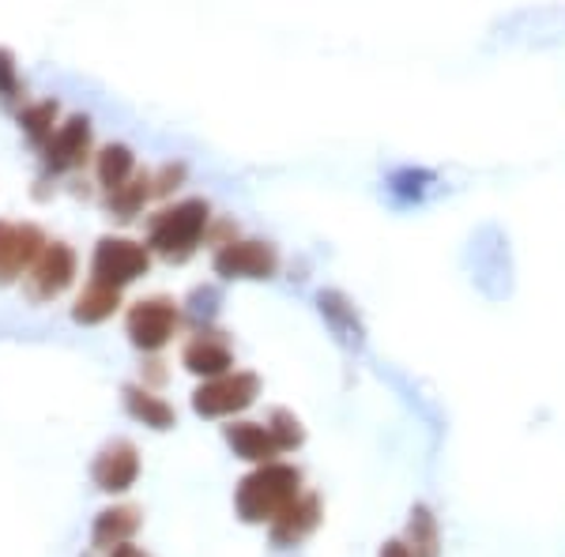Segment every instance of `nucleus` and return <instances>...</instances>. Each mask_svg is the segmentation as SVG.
Returning <instances> with one entry per match:
<instances>
[{
    "instance_id": "obj_21",
    "label": "nucleus",
    "mask_w": 565,
    "mask_h": 557,
    "mask_svg": "<svg viewBox=\"0 0 565 557\" xmlns=\"http://www.w3.org/2000/svg\"><path fill=\"white\" fill-rule=\"evenodd\" d=\"M268 429L279 441V449H295V444H302V426H298V418L290 415V410H276Z\"/></svg>"
},
{
    "instance_id": "obj_24",
    "label": "nucleus",
    "mask_w": 565,
    "mask_h": 557,
    "mask_svg": "<svg viewBox=\"0 0 565 557\" xmlns=\"http://www.w3.org/2000/svg\"><path fill=\"white\" fill-rule=\"evenodd\" d=\"M381 557H412V550H407L404 543H385V550H381Z\"/></svg>"
},
{
    "instance_id": "obj_16",
    "label": "nucleus",
    "mask_w": 565,
    "mask_h": 557,
    "mask_svg": "<svg viewBox=\"0 0 565 557\" xmlns=\"http://www.w3.org/2000/svg\"><path fill=\"white\" fill-rule=\"evenodd\" d=\"M125 404H129L132 418H140L143 426H151V429H170V426H174V407L162 404V399L151 396V392L125 388Z\"/></svg>"
},
{
    "instance_id": "obj_8",
    "label": "nucleus",
    "mask_w": 565,
    "mask_h": 557,
    "mask_svg": "<svg viewBox=\"0 0 565 557\" xmlns=\"http://www.w3.org/2000/svg\"><path fill=\"white\" fill-rule=\"evenodd\" d=\"M90 474H95L98 490H106V493L129 490L132 482H136V474H140V460H136V449H132L129 441L109 444V449L95 460V471H90Z\"/></svg>"
},
{
    "instance_id": "obj_25",
    "label": "nucleus",
    "mask_w": 565,
    "mask_h": 557,
    "mask_svg": "<svg viewBox=\"0 0 565 557\" xmlns=\"http://www.w3.org/2000/svg\"><path fill=\"white\" fill-rule=\"evenodd\" d=\"M109 557H148V554H143V550H140V546L125 543V546H117V550H114V554H109Z\"/></svg>"
},
{
    "instance_id": "obj_11",
    "label": "nucleus",
    "mask_w": 565,
    "mask_h": 557,
    "mask_svg": "<svg viewBox=\"0 0 565 557\" xmlns=\"http://www.w3.org/2000/svg\"><path fill=\"white\" fill-rule=\"evenodd\" d=\"M226 441L234 444V452L242 460H253V463H271L279 452V441L271 437L268 426H257V422H238L226 429Z\"/></svg>"
},
{
    "instance_id": "obj_2",
    "label": "nucleus",
    "mask_w": 565,
    "mask_h": 557,
    "mask_svg": "<svg viewBox=\"0 0 565 557\" xmlns=\"http://www.w3.org/2000/svg\"><path fill=\"white\" fill-rule=\"evenodd\" d=\"M207 226V204L204 200H185V204L170 207L151 223V249H159L162 257H189L193 245L200 242Z\"/></svg>"
},
{
    "instance_id": "obj_20",
    "label": "nucleus",
    "mask_w": 565,
    "mask_h": 557,
    "mask_svg": "<svg viewBox=\"0 0 565 557\" xmlns=\"http://www.w3.org/2000/svg\"><path fill=\"white\" fill-rule=\"evenodd\" d=\"M53 117H57V103H39V106L23 109L20 125L26 129V136H31V140H45V136H50Z\"/></svg>"
},
{
    "instance_id": "obj_14",
    "label": "nucleus",
    "mask_w": 565,
    "mask_h": 557,
    "mask_svg": "<svg viewBox=\"0 0 565 557\" xmlns=\"http://www.w3.org/2000/svg\"><path fill=\"white\" fill-rule=\"evenodd\" d=\"M234 365L231 351L215 340H196L185 346V369L204 373V377H223L226 369Z\"/></svg>"
},
{
    "instance_id": "obj_6",
    "label": "nucleus",
    "mask_w": 565,
    "mask_h": 557,
    "mask_svg": "<svg viewBox=\"0 0 565 557\" xmlns=\"http://www.w3.org/2000/svg\"><path fill=\"white\" fill-rule=\"evenodd\" d=\"M174 324H178V309H174V301H167V298L140 301V306L129 313V335L136 346H143V351L167 346V340L174 335Z\"/></svg>"
},
{
    "instance_id": "obj_15",
    "label": "nucleus",
    "mask_w": 565,
    "mask_h": 557,
    "mask_svg": "<svg viewBox=\"0 0 565 557\" xmlns=\"http://www.w3.org/2000/svg\"><path fill=\"white\" fill-rule=\"evenodd\" d=\"M42 253H45V242H42L39 226H15V234H12V253H8L4 276H0V279L20 276L26 264H39Z\"/></svg>"
},
{
    "instance_id": "obj_5",
    "label": "nucleus",
    "mask_w": 565,
    "mask_h": 557,
    "mask_svg": "<svg viewBox=\"0 0 565 557\" xmlns=\"http://www.w3.org/2000/svg\"><path fill=\"white\" fill-rule=\"evenodd\" d=\"M279 257L264 242H231L215 253V271L226 279H271Z\"/></svg>"
},
{
    "instance_id": "obj_3",
    "label": "nucleus",
    "mask_w": 565,
    "mask_h": 557,
    "mask_svg": "<svg viewBox=\"0 0 565 557\" xmlns=\"http://www.w3.org/2000/svg\"><path fill=\"white\" fill-rule=\"evenodd\" d=\"M148 264L151 257L143 245L129 242V237H103L95 249V282L121 290L125 282L140 279L148 271Z\"/></svg>"
},
{
    "instance_id": "obj_17",
    "label": "nucleus",
    "mask_w": 565,
    "mask_h": 557,
    "mask_svg": "<svg viewBox=\"0 0 565 557\" xmlns=\"http://www.w3.org/2000/svg\"><path fill=\"white\" fill-rule=\"evenodd\" d=\"M132 173V151L125 148V143H109V148L98 154V181L109 189V193H117V189L129 181Z\"/></svg>"
},
{
    "instance_id": "obj_22",
    "label": "nucleus",
    "mask_w": 565,
    "mask_h": 557,
    "mask_svg": "<svg viewBox=\"0 0 565 557\" xmlns=\"http://www.w3.org/2000/svg\"><path fill=\"white\" fill-rule=\"evenodd\" d=\"M15 90V65H12V53L0 50V95H12Z\"/></svg>"
},
{
    "instance_id": "obj_12",
    "label": "nucleus",
    "mask_w": 565,
    "mask_h": 557,
    "mask_svg": "<svg viewBox=\"0 0 565 557\" xmlns=\"http://www.w3.org/2000/svg\"><path fill=\"white\" fill-rule=\"evenodd\" d=\"M140 527V513L136 508H106L95 519V546L103 550H117V546L129 543V535Z\"/></svg>"
},
{
    "instance_id": "obj_7",
    "label": "nucleus",
    "mask_w": 565,
    "mask_h": 557,
    "mask_svg": "<svg viewBox=\"0 0 565 557\" xmlns=\"http://www.w3.org/2000/svg\"><path fill=\"white\" fill-rule=\"evenodd\" d=\"M72 276H76V253H72L68 245H45V253L31 271L34 294L39 298L61 294V290H68Z\"/></svg>"
},
{
    "instance_id": "obj_23",
    "label": "nucleus",
    "mask_w": 565,
    "mask_h": 557,
    "mask_svg": "<svg viewBox=\"0 0 565 557\" xmlns=\"http://www.w3.org/2000/svg\"><path fill=\"white\" fill-rule=\"evenodd\" d=\"M12 234H15V226H4V223H0V276H4L8 253H12Z\"/></svg>"
},
{
    "instance_id": "obj_13",
    "label": "nucleus",
    "mask_w": 565,
    "mask_h": 557,
    "mask_svg": "<svg viewBox=\"0 0 565 557\" xmlns=\"http://www.w3.org/2000/svg\"><path fill=\"white\" fill-rule=\"evenodd\" d=\"M117 306H121V290L90 282L84 290V298L76 301V309H72V317H76L79 324H98V321H106V317H114Z\"/></svg>"
},
{
    "instance_id": "obj_19",
    "label": "nucleus",
    "mask_w": 565,
    "mask_h": 557,
    "mask_svg": "<svg viewBox=\"0 0 565 557\" xmlns=\"http://www.w3.org/2000/svg\"><path fill=\"white\" fill-rule=\"evenodd\" d=\"M148 185H151V178H136L132 185H121L117 193H109V204L121 212V218H129V215H136V207L148 200V193H151Z\"/></svg>"
},
{
    "instance_id": "obj_9",
    "label": "nucleus",
    "mask_w": 565,
    "mask_h": 557,
    "mask_svg": "<svg viewBox=\"0 0 565 557\" xmlns=\"http://www.w3.org/2000/svg\"><path fill=\"white\" fill-rule=\"evenodd\" d=\"M87 143H90V121L87 117H68V121L61 125V132L50 140V148H45V167L50 170L76 167L87 154Z\"/></svg>"
},
{
    "instance_id": "obj_1",
    "label": "nucleus",
    "mask_w": 565,
    "mask_h": 557,
    "mask_svg": "<svg viewBox=\"0 0 565 557\" xmlns=\"http://www.w3.org/2000/svg\"><path fill=\"white\" fill-rule=\"evenodd\" d=\"M298 482L302 474L287 463H264L238 486V513L245 524H260V519H276L290 501L298 497Z\"/></svg>"
},
{
    "instance_id": "obj_10",
    "label": "nucleus",
    "mask_w": 565,
    "mask_h": 557,
    "mask_svg": "<svg viewBox=\"0 0 565 557\" xmlns=\"http://www.w3.org/2000/svg\"><path fill=\"white\" fill-rule=\"evenodd\" d=\"M317 519H321V505H317V497H295L276 519H271V538H276L279 546L298 543V538H306L309 532H313Z\"/></svg>"
},
{
    "instance_id": "obj_4",
    "label": "nucleus",
    "mask_w": 565,
    "mask_h": 557,
    "mask_svg": "<svg viewBox=\"0 0 565 557\" xmlns=\"http://www.w3.org/2000/svg\"><path fill=\"white\" fill-rule=\"evenodd\" d=\"M260 381L253 373H234V377H215L212 385H204L193 396L196 415L204 418H218V415H234V410H245L257 399Z\"/></svg>"
},
{
    "instance_id": "obj_18",
    "label": "nucleus",
    "mask_w": 565,
    "mask_h": 557,
    "mask_svg": "<svg viewBox=\"0 0 565 557\" xmlns=\"http://www.w3.org/2000/svg\"><path fill=\"white\" fill-rule=\"evenodd\" d=\"M415 557H437V524L426 508H415L412 513V546H407Z\"/></svg>"
}]
</instances>
